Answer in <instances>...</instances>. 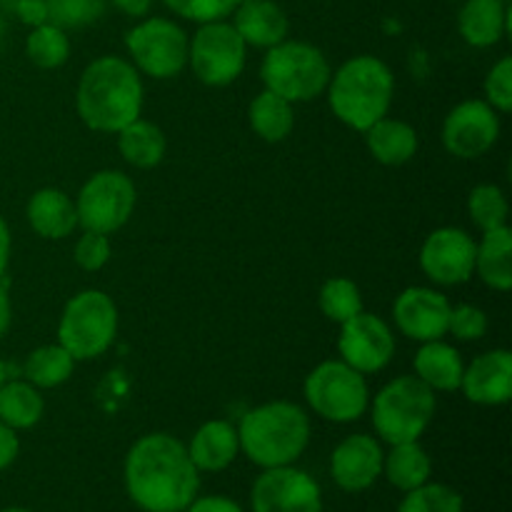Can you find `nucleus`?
Listing matches in <instances>:
<instances>
[{
    "label": "nucleus",
    "mask_w": 512,
    "mask_h": 512,
    "mask_svg": "<svg viewBox=\"0 0 512 512\" xmlns=\"http://www.w3.org/2000/svg\"><path fill=\"white\" fill-rule=\"evenodd\" d=\"M123 483L138 510L183 512L198 498L200 473L178 438L148 433L130 445L123 463Z\"/></svg>",
    "instance_id": "1"
},
{
    "label": "nucleus",
    "mask_w": 512,
    "mask_h": 512,
    "mask_svg": "<svg viewBox=\"0 0 512 512\" xmlns=\"http://www.w3.org/2000/svg\"><path fill=\"white\" fill-rule=\"evenodd\" d=\"M80 120L98 133H118L140 118L143 80L130 60L103 55L83 70L75 93Z\"/></svg>",
    "instance_id": "2"
},
{
    "label": "nucleus",
    "mask_w": 512,
    "mask_h": 512,
    "mask_svg": "<svg viewBox=\"0 0 512 512\" xmlns=\"http://www.w3.org/2000/svg\"><path fill=\"white\" fill-rule=\"evenodd\" d=\"M238 440L240 453L260 470L295 465L310 443V418L288 400L263 403L243 415Z\"/></svg>",
    "instance_id": "3"
},
{
    "label": "nucleus",
    "mask_w": 512,
    "mask_h": 512,
    "mask_svg": "<svg viewBox=\"0 0 512 512\" xmlns=\"http://www.w3.org/2000/svg\"><path fill=\"white\" fill-rule=\"evenodd\" d=\"M325 90L335 118L358 133H365L390 113L395 78L385 60L375 55H355L330 75Z\"/></svg>",
    "instance_id": "4"
},
{
    "label": "nucleus",
    "mask_w": 512,
    "mask_h": 512,
    "mask_svg": "<svg viewBox=\"0 0 512 512\" xmlns=\"http://www.w3.org/2000/svg\"><path fill=\"white\" fill-rule=\"evenodd\" d=\"M328 58L323 50L303 40H288L273 45L260 65L265 90L280 95L288 103H308L325 93L330 83Z\"/></svg>",
    "instance_id": "5"
},
{
    "label": "nucleus",
    "mask_w": 512,
    "mask_h": 512,
    "mask_svg": "<svg viewBox=\"0 0 512 512\" xmlns=\"http://www.w3.org/2000/svg\"><path fill=\"white\" fill-rule=\"evenodd\" d=\"M438 403L435 393L415 375H400L380 388L373 400V428L383 443H413L423 438Z\"/></svg>",
    "instance_id": "6"
},
{
    "label": "nucleus",
    "mask_w": 512,
    "mask_h": 512,
    "mask_svg": "<svg viewBox=\"0 0 512 512\" xmlns=\"http://www.w3.org/2000/svg\"><path fill=\"white\" fill-rule=\"evenodd\" d=\"M118 335V308L103 290H83L65 303L58 343L78 360L100 358Z\"/></svg>",
    "instance_id": "7"
},
{
    "label": "nucleus",
    "mask_w": 512,
    "mask_h": 512,
    "mask_svg": "<svg viewBox=\"0 0 512 512\" xmlns=\"http://www.w3.org/2000/svg\"><path fill=\"white\" fill-rule=\"evenodd\" d=\"M303 395L308 408L330 423H353L370 408L365 375L343 360H325L305 378Z\"/></svg>",
    "instance_id": "8"
},
{
    "label": "nucleus",
    "mask_w": 512,
    "mask_h": 512,
    "mask_svg": "<svg viewBox=\"0 0 512 512\" xmlns=\"http://www.w3.org/2000/svg\"><path fill=\"white\" fill-rule=\"evenodd\" d=\"M190 38L168 18H145L125 33V48L138 73L155 80H170L188 65Z\"/></svg>",
    "instance_id": "9"
},
{
    "label": "nucleus",
    "mask_w": 512,
    "mask_h": 512,
    "mask_svg": "<svg viewBox=\"0 0 512 512\" xmlns=\"http://www.w3.org/2000/svg\"><path fill=\"white\" fill-rule=\"evenodd\" d=\"M245 55L248 45L228 20L203 23L188 45V65L195 78L210 88H223L238 80L245 70Z\"/></svg>",
    "instance_id": "10"
},
{
    "label": "nucleus",
    "mask_w": 512,
    "mask_h": 512,
    "mask_svg": "<svg viewBox=\"0 0 512 512\" xmlns=\"http://www.w3.org/2000/svg\"><path fill=\"white\" fill-rule=\"evenodd\" d=\"M135 183L120 170L93 173L75 198L78 225L83 230L113 235L123 228L135 210Z\"/></svg>",
    "instance_id": "11"
},
{
    "label": "nucleus",
    "mask_w": 512,
    "mask_h": 512,
    "mask_svg": "<svg viewBox=\"0 0 512 512\" xmlns=\"http://www.w3.org/2000/svg\"><path fill=\"white\" fill-rule=\"evenodd\" d=\"M253 512H323L318 480L295 465L268 468L250 488Z\"/></svg>",
    "instance_id": "12"
},
{
    "label": "nucleus",
    "mask_w": 512,
    "mask_h": 512,
    "mask_svg": "<svg viewBox=\"0 0 512 512\" xmlns=\"http://www.w3.org/2000/svg\"><path fill=\"white\" fill-rule=\"evenodd\" d=\"M340 360L363 375L380 373L395 355V335L383 318L358 313L340 325Z\"/></svg>",
    "instance_id": "13"
},
{
    "label": "nucleus",
    "mask_w": 512,
    "mask_h": 512,
    "mask_svg": "<svg viewBox=\"0 0 512 512\" xmlns=\"http://www.w3.org/2000/svg\"><path fill=\"white\" fill-rule=\"evenodd\" d=\"M500 138V115L485 100L455 105L443 123V145L460 160H475L488 153Z\"/></svg>",
    "instance_id": "14"
},
{
    "label": "nucleus",
    "mask_w": 512,
    "mask_h": 512,
    "mask_svg": "<svg viewBox=\"0 0 512 512\" xmlns=\"http://www.w3.org/2000/svg\"><path fill=\"white\" fill-rule=\"evenodd\" d=\"M475 243L465 230L438 228L420 248V268L438 285H463L475 273Z\"/></svg>",
    "instance_id": "15"
},
{
    "label": "nucleus",
    "mask_w": 512,
    "mask_h": 512,
    "mask_svg": "<svg viewBox=\"0 0 512 512\" xmlns=\"http://www.w3.org/2000/svg\"><path fill=\"white\" fill-rule=\"evenodd\" d=\"M450 300L433 288H405L393 303V320L400 333L418 343L443 340L448 335Z\"/></svg>",
    "instance_id": "16"
},
{
    "label": "nucleus",
    "mask_w": 512,
    "mask_h": 512,
    "mask_svg": "<svg viewBox=\"0 0 512 512\" xmlns=\"http://www.w3.org/2000/svg\"><path fill=\"white\" fill-rule=\"evenodd\" d=\"M383 448L373 435H348L330 455L333 483L345 493H365L383 475Z\"/></svg>",
    "instance_id": "17"
},
{
    "label": "nucleus",
    "mask_w": 512,
    "mask_h": 512,
    "mask_svg": "<svg viewBox=\"0 0 512 512\" xmlns=\"http://www.w3.org/2000/svg\"><path fill=\"white\" fill-rule=\"evenodd\" d=\"M460 390L465 398L475 405H495L510 403L512 398V353L505 348L488 350L478 355L468 368L463 370Z\"/></svg>",
    "instance_id": "18"
},
{
    "label": "nucleus",
    "mask_w": 512,
    "mask_h": 512,
    "mask_svg": "<svg viewBox=\"0 0 512 512\" xmlns=\"http://www.w3.org/2000/svg\"><path fill=\"white\" fill-rule=\"evenodd\" d=\"M185 448L198 473H223L240 453L238 428L228 420H208L195 430Z\"/></svg>",
    "instance_id": "19"
},
{
    "label": "nucleus",
    "mask_w": 512,
    "mask_h": 512,
    "mask_svg": "<svg viewBox=\"0 0 512 512\" xmlns=\"http://www.w3.org/2000/svg\"><path fill=\"white\" fill-rule=\"evenodd\" d=\"M233 13V25L245 45L268 50L288 38L290 20L273 0H245Z\"/></svg>",
    "instance_id": "20"
},
{
    "label": "nucleus",
    "mask_w": 512,
    "mask_h": 512,
    "mask_svg": "<svg viewBox=\"0 0 512 512\" xmlns=\"http://www.w3.org/2000/svg\"><path fill=\"white\" fill-rule=\"evenodd\" d=\"M28 223L45 240H63L78 228V213L68 193L60 188H40L28 200Z\"/></svg>",
    "instance_id": "21"
},
{
    "label": "nucleus",
    "mask_w": 512,
    "mask_h": 512,
    "mask_svg": "<svg viewBox=\"0 0 512 512\" xmlns=\"http://www.w3.org/2000/svg\"><path fill=\"white\" fill-rule=\"evenodd\" d=\"M413 368L415 378L423 380L433 393H453V390H460L465 365L453 345L443 340H430L420 345L415 353Z\"/></svg>",
    "instance_id": "22"
},
{
    "label": "nucleus",
    "mask_w": 512,
    "mask_h": 512,
    "mask_svg": "<svg viewBox=\"0 0 512 512\" xmlns=\"http://www.w3.org/2000/svg\"><path fill=\"white\" fill-rule=\"evenodd\" d=\"M365 145L380 165L398 168V165L410 163L418 153V130L405 120L385 115L365 130Z\"/></svg>",
    "instance_id": "23"
},
{
    "label": "nucleus",
    "mask_w": 512,
    "mask_h": 512,
    "mask_svg": "<svg viewBox=\"0 0 512 512\" xmlns=\"http://www.w3.org/2000/svg\"><path fill=\"white\" fill-rule=\"evenodd\" d=\"M458 30L473 48H490L508 30V8L503 0H468L460 8Z\"/></svg>",
    "instance_id": "24"
},
{
    "label": "nucleus",
    "mask_w": 512,
    "mask_h": 512,
    "mask_svg": "<svg viewBox=\"0 0 512 512\" xmlns=\"http://www.w3.org/2000/svg\"><path fill=\"white\" fill-rule=\"evenodd\" d=\"M475 273L498 293L512 288V233L508 225L483 233L475 248Z\"/></svg>",
    "instance_id": "25"
},
{
    "label": "nucleus",
    "mask_w": 512,
    "mask_h": 512,
    "mask_svg": "<svg viewBox=\"0 0 512 512\" xmlns=\"http://www.w3.org/2000/svg\"><path fill=\"white\" fill-rule=\"evenodd\" d=\"M383 475L395 490L410 493L428 483L433 475V460H430L428 450L420 445V440L390 445V453H385L383 458Z\"/></svg>",
    "instance_id": "26"
},
{
    "label": "nucleus",
    "mask_w": 512,
    "mask_h": 512,
    "mask_svg": "<svg viewBox=\"0 0 512 512\" xmlns=\"http://www.w3.org/2000/svg\"><path fill=\"white\" fill-rule=\"evenodd\" d=\"M118 150L125 158V163H130L133 168L150 170L155 165L163 163L165 150H168V140L165 133L155 123L143 118H135L133 123L125 125L123 130H118Z\"/></svg>",
    "instance_id": "27"
},
{
    "label": "nucleus",
    "mask_w": 512,
    "mask_h": 512,
    "mask_svg": "<svg viewBox=\"0 0 512 512\" xmlns=\"http://www.w3.org/2000/svg\"><path fill=\"white\" fill-rule=\"evenodd\" d=\"M45 413L43 395L28 380H5L0 385V423L13 430H30Z\"/></svg>",
    "instance_id": "28"
},
{
    "label": "nucleus",
    "mask_w": 512,
    "mask_h": 512,
    "mask_svg": "<svg viewBox=\"0 0 512 512\" xmlns=\"http://www.w3.org/2000/svg\"><path fill=\"white\" fill-rule=\"evenodd\" d=\"M248 120L253 133L258 135L265 143H280V140L288 138L293 133L295 125V113L293 103H288L280 95L263 90L260 95H255L253 103H250Z\"/></svg>",
    "instance_id": "29"
},
{
    "label": "nucleus",
    "mask_w": 512,
    "mask_h": 512,
    "mask_svg": "<svg viewBox=\"0 0 512 512\" xmlns=\"http://www.w3.org/2000/svg\"><path fill=\"white\" fill-rule=\"evenodd\" d=\"M73 368H75L73 355H70L63 345L55 343V345H40V348H35L33 353L25 358L23 373L30 385H35L38 390H48V388H58V385H63L65 380L73 375Z\"/></svg>",
    "instance_id": "30"
},
{
    "label": "nucleus",
    "mask_w": 512,
    "mask_h": 512,
    "mask_svg": "<svg viewBox=\"0 0 512 512\" xmlns=\"http://www.w3.org/2000/svg\"><path fill=\"white\" fill-rule=\"evenodd\" d=\"M25 55L33 65L43 70H55L68 63L70 38L63 28L53 23L35 25L25 40Z\"/></svg>",
    "instance_id": "31"
},
{
    "label": "nucleus",
    "mask_w": 512,
    "mask_h": 512,
    "mask_svg": "<svg viewBox=\"0 0 512 512\" xmlns=\"http://www.w3.org/2000/svg\"><path fill=\"white\" fill-rule=\"evenodd\" d=\"M318 305L325 318L343 325L345 320L363 313V295H360V288L350 278H330L320 288Z\"/></svg>",
    "instance_id": "32"
},
{
    "label": "nucleus",
    "mask_w": 512,
    "mask_h": 512,
    "mask_svg": "<svg viewBox=\"0 0 512 512\" xmlns=\"http://www.w3.org/2000/svg\"><path fill=\"white\" fill-rule=\"evenodd\" d=\"M468 213H470V220H473L483 233H488V230L508 225L510 205H508V198H505V193L498 188V185L483 183V185H475V188L470 190Z\"/></svg>",
    "instance_id": "33"
},
{
    "label": "nucleus",
    "mask_w": 512,
    "mask_h": 512,
    "mask_svg": "<svg viewBox=\"0 0 512 512\" xmlns=\"http://www.w3.org/2000/svg\"><path fill=\"white\" fill-rule=\"evenodd\" d=\"M398 512H465L463 495L445 483H423L405 493Z\"/></svg>",
    "instance_id": "34"
},
{
    "label": "nucleus",
    "mask_w": 512,
    "mask_h": 512,
    "mask_svg": "<svg viewBox=\"0 0 512 512\" xmlns=\"http://www.w3.org/2000/svg\"><path fill=\"white\" fill-rule=\"evenodd\" d=\"M48 23L58 28H80L103 15V0H45Z\"/></svg>",
    "instance_id": "35"
},
{
    "label": "nucleus",
    "mask_w": 512,
    "mask_h": 512,
    "mask_svg": "<svg viewBox=\"0 0 512 512\" xmlns=\"http://www.w3.org/2000/svg\"><path fill=\"white\" fill-rule=\"evenodd\" d=\"M163 3L175 15H180V18L203 25L215 23V20H225L228 15H233L240 0H163Z\"/></svg>",
    "instance_id": "36"
},
{
    "label": "nucleus",
    "mask_w": 512,
    "mask_h": 512,
    "mask_svg": "<svg viewBox=\"0 0 512 512\" xmlns=\"http://www.w3.org/2000/svg\"><path fill=\"white\" fill-rule=\"evenodd\" d=\"M485 103L493 105L498 113H510L512 110V58L505 55L490 68L485 75Z\"/></svg>",
    "instance_id": "37"
},
{
    "label": "nucleus",
    "mask_w": 512,
    "mask_h": 512,
    "mask_svg": "<svg viewBox=\"0 0 512 512\" xmlns=\"http://www.w3.org/2000/svg\"><path fill=\"white\" fill-rule=\"evenodd\" d=\"M110 253H113V245H110L108 235L95 233V230H83V235L75 243L73 258L88 273H98V270L108 265Z\"/></svg>",
    "instance_id": "38"
},
{
    "label": "nucleus",
    "mask_w": 512,
    "mask_h": 512,
    "mask_svg": "<svg viewBox=\"0 0 512 512\" xmlns=\"http://www.w3.org/2000/svg\"><path fill=\"white\" fill-rule=\"evenodd\" d=\"M448 333H453L458 340H465V343L485 338V333H488V315L478 305H455V308H450Z\"/></svg>",
    "instance_id": "39"
},
{
    "label": "nucleus",
    "mask_w": 512,
    "mask_h": 512,
    "mask_svg": "<svg viewBox=\"0 0 512 512\" xmlns=\"http://www.w3.org/2000/svg\"><path fill=\"white\" fill-rule=\"evenodd\" d=\"M183 512H245L243 505L225 495H203L195 498Z\"/></svg>",
    "instance_id": "40"
},
{
    "label": "nucleus",
    "mask_w": 512,
    "mask_h": 512,
    "mask_svg": "<svg viewBox=\"0 0 512 512\" xmlns=\"http://www.w3.org/2000/svg\"><path fill=\"white\" fill-rule=\"evenodd\" d=\"M20 453V440H18V430L8 428L5 423H0V473L8 470L10 465L18 460Z\"/></svg>",
    "instance_id": "41"
},
{
    "label": "nucleus",
    "mask_w": 512,
    "mask_h": 512,
    "mask_svg": "<svg viewBox=\"0 0 512 512\" xmlns=\"http://www.w3.org/2000/svg\"><path fill=\"white\" fill-rule=\"evenodd\" d=\"M18 15L23 23L33 25L35 28V25L48 23V5H45V0H20Z\"/></svg>",
    "instance_id": "42"
},
{
    "label": "nucleus",
    "mask_w": 512,
    "mask_h": 512,
    "mask_svg": "<svg viewBox=\"0 0 512 512\" xmlns=\"http://www.w3.org/2000/svg\"><path fill=\"white\" fill-rule=\"evenodd\" d=\"M113 5L130 18H145L150 13L153 0H113Z\"/></svg>",
    "instance_id": "43"
},
{
    "label": "nucleus",
    "mask_w": 512,
    "mask_h": 512,
    "mask_svg": "<svg viewBox=\"0 0 512 512\" xmlns=\"http://www.w3.org/2000/svg\"><path fill=\"white\" fill-rule=\"evenodd\" d=\"M10 248H13V240H10V228H8V223L3 220V215H0V280H3L5 270H8Z\"/></svg>",
    "instance_id": "44"
},
{
    "label": "nucleus",
    "mask_w": 512,
    "mask_h": 512,
    "mask_svg": "<svg viewBox=\"0 0 512 512\" xmlns=\"http://www.w3.org/2000/svg\"><path fill=\"white\" fill-rule=\"evenodd\" d=\"M10 323H13V305H10V295L5 285L0 283V340L8 335Z\"/></svg>",
    "instance_id": "45"
},
{
    "label": "nucleus",
    "mask_w": 512,
    "mask_h": 512,
    "mask_svg": "<svg viewBox=\"0 0 512 512\" xmlns=\"http://www.w3.org/2000/svg\"><path fill=\"white\" fill-rule=\"evenodd\" d=\"M5 380H8V368H5V363L0 360V385H3Z\"/></svg>",
    "instance_id": "46"
},
{
    "label": "nucleus",
    "mask_w": 512,
    "mask_h": 512,
    "mask_svg": "<svg viewBox=\"0 0 512 512\" xmlns=\"http://www.w3.org/2000/svg\"><path fill=\"white\" fill-rule=\"evenodd\" d=\"M0 512H33V510H28V508H20V505H10V508H3Z\"/></svg>",
    "instance_id": "47"
}]
</instances>
